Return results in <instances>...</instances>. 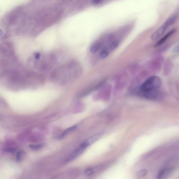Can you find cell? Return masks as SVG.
<instances>
[{"label":"cell","instance_id":"cell-8","mask_svg":"<svg viewBox=\"0 0 179 179\" xmlns=\"http://www.w3.org/2000/svg\"><path fill=\"white\" fill-rule=\"evenodd\" d=\"M172 170L171 169L167 168L161 171L158 175V178L164 179L167 178L171 173Z\"/></svg>","mask_w":179,"mask_h":179},{"label":"cell","instance_id":"cell-13","mask_svg":"<svg viewBox=\"0 0 179 179\" xmlns=\"http://www.w3.org/2000/svg\"><path fill=\"white\" fill-rule=\"evenodd\" d=\"M45 146V145L44 144H30V145L29 146V147L32 149L37 150L43 148Z\"/></svg>","mask_w":179,"mask_h":179},{"label":"cell","instance_id":"cell-1","mask_svg":"<svg viewBox=\"0 0 179 179\" xmlns=\"http://www.w3.org/2000/svg\"><path fill=\"white\" fill-rule=\"evenodd\" d=\"M162 84L160 77L157 76H152L144 81L139 88V92H144L158 89Z\"/></svg>","mask_w":179,"mask_h":179},{"label":"cell","instance_id":"cell-11","mask_svg":"<svg viewBox=\"0 0 179 179\" xmlns=\"http://www.w3.org/2000/svg\"><path fill=\"white\" fill-rule=\"evenodd\" d=\"M119 44V42L117 40H114L110 45L109 49L111 51L115 50Z\"/></svg>","mask_w":179,"mask_h":179},{"label":"cell","instance_id":"cell-14","mask_svg":"<svg viewBox=\"0 0 179 179\" xmlns=\"http://www.w3.org/2000/svg\"><path fill=\"white\" fill-rule=\"evenodd\" d=\"M147 169H144L140 170L137 172V176L139 178H143L147 175Z\"/></svg>","mask_w":179,"mask_h":179},{"label":"cell","instance_id":"cell-7","mask_svg":"<svg viewBox=\"0 0 179 179\" xmlns=\"http://www.w3.org/2000/svg\"><path fill=\"white\" fill-rule=\"evenodd\" d=\"M175 30H170V32L168 33L165 36H164L161 39L156 43L154 45V47L155 48L161 46L170 36H171L173 34L175 33Z\"/></svg>","mask_w":179,"mask_h":179},{"label":"cell","instance_id":"cell-16","mask_svg":"<svg viewBox=\"0 0 179 179\" xmlns=\"http://www.w3.org/2000/svg\"><path fill=\"white\" fill-rule=\"evenodd\" d=\"M94 172V170L92 169H89L85 170V174L87 175H90L93 173Z\"/></svg>","mask_w":179,"mask_h":179},{"label":"cell","instance_id":"cell-5","mask_svg":"<svg viewBox=\"0 0 179 179\" xmlns=\"http://www.w3.org/2000/svg\"><path fill=\"white\" fill-rule=\"evenodd\" d=\"M87 147L85 144L83 143L70 154V155L69 156L68 159H67V161H70L78 157V156L83 153V152L84 151Z\"/></svg>","mask_w":179,"mask_h":179},{"label":"cell","instance_id":"cell-17","mask_svg":"<svg viewBox=\"0 0 179 179\" xmlns=\"http://www.w3.org/2000/svg\"><path fill=\"white\" fill-rule=\"evenodd\" d=\"M173 52L175 53H179V45L178 44V45H176L173 49Z\"/></svg>","mask_w":179,"mask_h":179},{"label":"cell","instance_id":"cell-18","mask_svg":"<svg viewBox=\"0 0 179 179\" xmlns=\"http://www.w3.org/2000/svg\"><path fill=\"white\" fill-rule=\"evenodd\" d=\"M101 0H92V3L95 5L98 4L101 1Z\"/></svg>","mask_w":179,"mask_h":179},{"label":"cell","instance_id":"cell-19","mask_svg":"<svg viewBox=\"0 0 179 179\" xmlns=\"http://www.w3.org/2000/svg\"><path fill=\"white\" fill-rule=\"evenodd\" d=\"M40 57V54L39 53H36L35 55V58L36 59H38Z\"/></svg>","mask_w":179,"mask_h":179},{"label":"cell","instance_id":"cell-6","mask_svg":"<svg viewBox=\"0 0 179 179\" xmlns=\"http://www.w3.org/2000/svg\"><path fill=\"white\" fill-rule=\"evenodd\" d=\"M104 134V132H99L89 138L86 141L83 142V143H84L85 146L87 147L100 139Z\"/></svg>","mask_w":179,"mask_h":179},{"label":"cell","instance_id":"cell-4","mask_svg":"<svg viewBox=\"0 0 179 179\" xmlns=\"http://www.w3.org/2000/svg\"><path fill=\"white\" fill-rule=\"evenodd\" d=\"M138 94L140 97L143 98L152 100L159 99L161 97V94L158 89L144 92H139Z\"/></svg>","mask_w":179,"mask_h":179},{"label":"cell","instance_id":"cell-15","mask_svg":"<svg viewBox=\"0 0 179 179\" xmlns=\"http://www.w3.org/2000/svg\"><path fill=\"white\" fill-rule=\"evenodd\" d=\"M76 126H73L72 127L69 128V129H67L64 132V133L62 134V135L61 136L60 138H63V137H64L65 135H67V134H68L69 133H70V132H72L73 131V130L76 129Z\"/></svg>","mask_w":179,"mask_h":179},{"label":"cell","instance_id":"cell-10","mask_svg":"<svg viewBox=\"0 0 179 179\" xmlns=\"http://www.w3.org/2000/svg\"><path fill=\"white\" fill-rule=\"evenodd\" d=\"M25 152L23 150H20L18 152L16 155V160L18 162L21 161L25 156Z\"/></svg>","mask_w":179,"mask_h":179},{"label":"cell","instance_id":"cell-12","mask_svg":"<svg viewBox=\"0 0 179 179\" xmlns=\"http://www.w3.org/2000/svg\"><path fill=\"white\" fill-rule=\"evenodd\" d=\"M109 54L108 50L107 49H103L100 54V58L101 59L105 58L108 56Z\"/></svg>","mask_w":179,"mask_h":179},{"label":"cell","instance_id":"cell-9","mask_svg":"<svg viewBox=\"0 0 179 179\" xmlns=\"http://www.w3.org/2000/svg\"><path fill=\"white\" fill-rule=\"evenodd\" d=\"M102 46V44L99 41H96L91 45L90 48V52L92 53H95L100 49Z\"/></svg>","mask_w":179,"mask_h":179},{"label":"cell","instance_id":"cell-3","mask_svg":"<svg viewBox=\"0 0 179 179\" xmlns=\"http://www.w3.org/2000/svg\"><path fill=\"white\" fill-rule=\"evenodd\" d=\"M14 46L10 43L0 44V54L7 58H13L14 55Z\"/></svg>","mask_w":179,"mask_h":179},{"label":"cell","instance_id":"cell-2","mask_svg":"<svg viewBox=\"0 0 179 179\" xmlns=\"http://www.w3.org/2000/svg\"><path fill=\"white\" fill-rule=\"evenodd\" d=\"M176 16H172L167 20L165 22L152 34L151 38L152 40L155 41L161 36L166 32L168 28L176 22Z\"/></svg>","mask_w":179,"mask_h":179}]
</instances>
